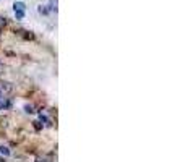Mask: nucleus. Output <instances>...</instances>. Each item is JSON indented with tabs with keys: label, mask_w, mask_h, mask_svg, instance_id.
Instances as JSON below:
<instances>
[{
	"label": "nucleus",
	"mask_w": 185,
	"mask_h": 162,
	"mask_svg": "<svg viewBox=\"0 0 185 162\" xmlns=\"http://www.w3.org/2000/svg\"><path fill=\"white\" fill-rule=\"evenodd\" d=\"M8 109H12V101L2 96L0 97V110H8Z\"/></svg>",
	"instance_id": "1"
},
{
	"label": "nucleus",
	"mask_w": 185,
	"mask_h": 162,
	"mask_svg": "<svg viewBox=\"0 0 185 162\" xmlns=\"http://www.w3.org/2000/svg\"><path fill=\"white\" fill-rule=\"evenodd\" d=\"M57 5H59L57 0H49V12H55L57 13Z\"/></svg>",
	"instance_id": "2"
},
{
	"label": "nucleus",
	"mask_w": 185,
	"mask_h": 162,
	"mask_svg": "<svg viewBox=\"0 0 185 162\" xmlns=\"http://www.w3.org/2000/svg\"><path fill=\"white\" fill-rule=\"evenodd\" d=\"M13 10H23V12H25V10H26L25 2H15V3H13Z\"/></svg>",
	"instance_id": "3"
},
{
	"label": "nucleus",
	"mask_w": 185,
	"mask_h": 162,
	"mask_svg": "<svg viewBox=\"0 0 185 162\" xmlns=\"http://www.w3.org/2000/svg\"><path fill=\"white\" fill-rule=\"evenodd\" d=\"M37 12H39L41 15H49V8H47L46 5H39L37 7Z\"/></svg>",
	"instance_id": "4"
},
{
	"label": "nucleus",
	"mask_w": 185,
	"mask_h": 162,
	"mask_svg": "<svg viewBox=\"0 0 185 162\" xmlns=\"http://www.w3.org/2000/svg\"><path fill=\"white\" fill-rule=\"evenodd\" d=\"M39 122H41V123H44V125H47V126H50V125H52V123H50V120L47 118V117H44L42 113L39 115Z\"/></svg>",
	"instance_id": "5"
},
{
	"label": "nucleus",
	"mask_w": 185,
	"mask_h": 162,
	"mask_svg": "<svg viewBox=\"0 0 185 162\" xmlns=\"http://www.w3.org/2000/svg\"><path fill=\"white\" fill-rule=\"evenodd\" d=\"M20 34H21L25 39H34V34H31V33H28V31H20Z\"/></svg>",
	"instance_id": "6"
},
{
	"label": "nucleus",
	"mask_w": 185,
	"mask_h": 162,
	"mask_svg": "<svg viewBox=\"0 0 185 162\" xmlns=\"http://www.w3.org/2000/svg\"><path fill=\"white\" fill-rule=\"evenodd\" d=\"M15 16H16V20H23L25 18V12L23 10H15Z\"/></svg>",
	"instance_id": "7"
},
{
	"label": "nucleus",
	"mask_w": 185,
	"mask_h": 162,
	"mask_svg": "<svg viewBox=\"0 0 185 162\" xmlns=\"http://www.w3.org/2000/svg\"><path fill=\"white\" fill-rule=\"evenodd\" d=\"M25 112H26V113H34V112H36V110H34V105L26 104V105H25Z\"/></svg>",
	"instance_id": "8"
},
{
	"label": "nucleus",
	"mask_w": 185,
	"mask_h": 162,
	"mask_svg": "<svg viewBox=\"0 0 185 162\" xmlns=\"http://www.w3.org/2000/svg\"><path fill=\"white\" fill-rule=\"evenodd\" d=\"M0 154H3V156H10V149L7 146H0Z\"/></svg>",
	"instance_id": "9"
},
{
	"label": "nucleus",
	"mask_w": 185,
	"mask_h": 162,
	"mask_svg": "<svg viewBox=\"0 0 185 162\" xmlns=\"http://www.w3.org/2000/svg\"><path fill=\"white\" fill-rule=\"evenodd\" d=\"M7 26V18H3V16H0V31H3V28Z\"/></svg>",
	"instance_id": "10"
},
{
	"label": "nucleus",
	"mask_w": 185,
	"mask_h": 162,
	"mask_svg": "<svg viewBox=\"0 0 185 162\" xmlns=\"http://www.w3.org/2000/svg\"><path fill=\"white\" fill-rule=\"evenodd\" d=\"M33 125H34V128H36L37 131H41V130H42V123H41V122H33Z\"/></svg>",
	"instance_id": "11"
},
{
	"label": "nucleus",
	"mask_w": 185,
	"mask_h": 162,
	"mask_svg": "<svg viewBox=\"0 0 185 162\" xmlns=\"http://www.w3.org/2000/svg\"><path fill=\"white\" fill-rule=\"evenodd\" d=\"M2 96H3V92H2V89H0V97H2Z\"/></svg>",
	"instance_id": "12"
}]
</instances>
